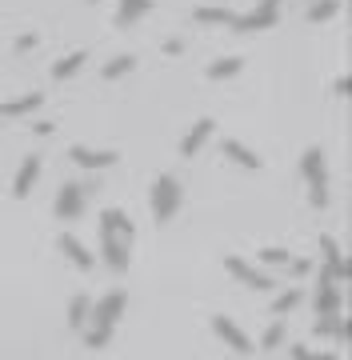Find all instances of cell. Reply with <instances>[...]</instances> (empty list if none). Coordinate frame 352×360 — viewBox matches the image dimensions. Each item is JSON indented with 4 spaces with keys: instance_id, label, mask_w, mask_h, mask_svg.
Segmentation results:
<instances>
[{
    "instance_id": "1",
    "label": "cell",
    "mask_w": 352,
    "mask_h": 360,
    "mask_svg": "<svg viewBox=\"0 0 352 360\" xmlns=\"http://www.w3.org/2000/svg\"><path fill=\"white\" fill-rule=\"evenodd\" d=\"M300 172H304V180H308V200H313L316 208L328 205V160L320 148H308V153L300 156Z\"/></svg>"
},
{
    "instance_id": "2",
    "label": "cell",
    "mask_w": 352,
    "mask_h": 360,
    "mask_svg": "<svg viewBox=\"0 0 352 360\" xmlns=\"http://www.w3.org/2000/svg\"><path fill=\"white\" fill-rule=\"evenodd\" d=\"M181 200H184V188L172 176H157V180H152V196H148V205H152L157 224H169V220L181 212Z\"/></svg>"
},
{
    "instance_id": "3",
    "label": "cell",
    "mask_w": 352,
    "mask_h": 360,
    "mask_svg": "<svg viewBox=\"0 0 352 360\" xmlns=\"http://www.w3.org/2000/svg\"><path fill=\"white\" fill-rule=\"evenodd\" d=\"M100 257H105V264L112 272H124L129 269V257H132V248L112 232V224H108L105 217H100Z\"/></svg>"
},
{
    "instance_id": "4",
    "label": "cell",
    "mask_w": 352,
    "mask_h": 360,
    "mask_svg": "<svg viewBox=\"0 0 352 360\" xmlns=\"http://www.w3.org/2000/svg\"><path fill=\"white\" fill-rule=\"evenodd\" d=\"M280 20V0H261L248 16H236L233 28L236 32H261V28H273Z\"/></svg>"
},
{
    "instance_id": "5",
    "label": "cell",
    "mask_w": 352,
    "mask_h": 360,
    "mask_svg": "<svg viewBox=\"0 0 352 360\" xmlns=\"http://www.w3.org/2000/svg\"><path fill=\"white\" fill-rule=\"evenodd\" d=\"M89 205V193H84V184H60V193H56V220H80Z\"/></svg>"
},
{
    "instance_id": "6",
    "label": "cell",
    "mask_w": 352,
    "mask_h": 360,
    "mask_svg": "<svg viewBox=\"0 0 352 360\" xmlns=\"http://www.w3.org/2000/svg\"><path fill=\"white\" fill-rule=\"evenodd\" d=\"M224 269L233 272L236 281L240 284H248V288H256V292H268V288H273V276H268V272H261V269H252V264H248V260H240V257H224Z\"/></svg>"
},
{
    "instance_id": "7",
    "label": "cell",
    "mask_w": 352,
    "mask_h": 360,
    "mask_svg": "<svg viewBox=\"0 0 352 360\" xmlns=\"http://www.w3.org/2000/svg\"><path fill=\"white\" fill-rule=\"evenodd\" d=\"M313 304H316V312H340V309H344V292H340V284L332 281V272H328V269H320Z\"/></svg>"
},
{
    "instance_id": "8",
    "label": "cell",
    "mask_w": 352,
    "mask_h": 360,
    "mask_svg": "<svg viewBox=\"0 0 352 360\" xmlns=\"http://www.w3.org/2000/svg\"><path fill=\"white\" fill-rule=\"evenodd\" d=\"M212 333L221 336V340L233 348V352H252V340L245 336V328H240L233 316H212Z\"/></svg>"
},
{
    "instance_id": "9",
    "label": "cell",
    "mask_w": 352,
    "mask_h": 360,
    "mask_svg": "<svg viewBox=\"0 0 352 360\" xmlns=\"http://www.w3.org/2000/svg\"><path fill=\"white\" fill-rule=\"evenodd\" d=\"M68 156H72L80 168H89V172H100V168H108V165H117V160H120V156L108 153V148H84V144H72Z\"/></svg>"
},
{
    "instance_id": "10",
    "label": "cell",
    "mask_w": 352,
    "mask_h": 360,
    "mask_svg": "<svg viewBox=\"0 0 352 360\" xmlns=\"http://www.w3.org/2000/svg\"><path fill=\"white\" fill-rule=\"evenodd\" d=\"M320 252H325V269L332 272V281L337 284H344L348 281V260H344V252H340V245L332 240V236H320Z\"/></svg>"
},
{
    "instance_id": "11",
    "label": "cell",
    "mask_w": 352,
    "mask_h": 360,
    "mask_svg": "<svg viewBox=\"0 0 352 360\" xmlns=\"http://www.w3.org/2000/svg\"><path fill=\"white\" fill-rule=\"evenodd\" d=\"M212 129H216V120H209V116H204V120H196V124H193V132H188V136L181 141V156H188V160H193V156L200 153L204 144H209Z\"/></svg>"
},
{
    "instance_id": "12",
    "label": "cell",
    "mask_w": 352,
    "mask_h": 360,
    "mask_svg": "<svg viewBox=\"0 0 352 360\" xmlns=\"http://www.w3.org/2000/svg\"><path fill=\"white\" fill-rule=\"evenodd\" d=\"M56 245H60V252H65V257L72 260V264H77L80 272H89L92 264H96V257H92V252H89L84 245H80L72 232H60V240H56Z\"/></svg>"
},
{
    "instance_id": "13",
    "label": "cell",
    "mask_w": 352,
    "mask_h": 360,
    "mask_svg": "<svg viewBox=\"0 0 352 360\" xmlns=\"http://www.w3.org/2000/svg\"><path fill=\"white\" fill-rule=\"evenodd\" d=\"M313 333L316 336H332V340H348V321H344L340 312H316Z\"/></svg>"
},
{
    "instance_id": "14",
    "label": "cell",
    "mask_w": 352,
    "mask_h": 360,
    "mask_svg": "<svg viewBox=\"0 0 352 360\" xmlns=\"http://www.w3.org/2000/svg\"><path fill=\"white\" fill-rule=\"evenodd\" d=\"M37 176H40V156L32 153V156H25V165H20V172H16V180H13V196H20V200H25V196L32 193Z\"/></svg>"
},
{
    "instance_id": "15",
    "label": "cell",
    "mask_w": 352,
    "mask_h": 360,
    "mask_svg": "<svg viewBox=\"0 0 352 360\" xmlns=\"http://www.w3.org/2000/svg\"><path fill=\"white\" fill-rule=\"evenodd\" d=\"M152 13V0H120V8H117V28H129L136 25L141 16Z\"/></svg>"
},
{
    "instance_id": "16",
    "label": "cell",
    "mask_w": 352,
    "mask_h": 360,
    "mask_svg": "<svg viewBox=\"0 0 352 360\" xmlns=\"http://www.w3.org/2000/svg\"><path fill=\"white\" fill-rule=\"evenodd\" d=\"M100 217H105L108 224H112V232H117L120 240H124V245L132 248V240H136V224H132V220L124 217V212H120V208H105V212H100Z\"/></svg>"
},
{
    "instance_id": "17",
    "label": "cell",
    "mask_w": 352,
    "mask_h": 360,
    "mask_svg": "<svg viewBox=\"0 0 352 360\" xmlns=\"http://www.w3.org/2000/svg\"><path fill=\"white\" fill-rule=\"evenodd\" d=\"M44 104V92H25L20 101H4L0 104V116H28L32 108H40Z\"/></svg>"
},
{
    "instance_id": "18",
    "label": "cell",
    "mask_w": 352,
    "mask_h": 360,
    "mask_svg": "<svg viewBox=\"0 0 352 360\" xmlns=\"http://www.w3.org/2000/svg\"><path fill=\"white\" fill-rule=\"evenodd\" d=\"M221 153L228 156V160H236L240 168H261V156L252 153V148H245L240 141H224V144H221Z\"/></svg>"
},
{
    "instance_id": "19",
    "label": "cell",
    "mask_w": 352,
    "mask_h": 360,
    "mask_svg": "<svg viewBox=\"0 0 352 360\" xmlns=\"http://www.w3.org/2000/svg\"><path fill=\"white\" fill-rule=\"evenodd\" d=\"M89 312H92V300L84 292L80 296H72V304H68V328H84V324H89Z\"/></svg>"
},
{
    "instance_id": "20",
    "label": "cell",
    "mask_w": 352,
    "mask_h": 360,
    "mask_svg": "<svg viewBox=\"0 0 352 360\" xmlns=\"http://www.w3.org/2000/svg\"><path fill=\"white\" fill-rule=\"evenodd\" d=\"M84 60H89V52H84V49H80V52H68L65 60H56V65H53V77H56V80H68L72 72H80V68H84Z\"/></svg>"
},
{
    "instance_id": "21",
    "label": "cell",
    "mask_w": 352,
    "mask_h": 360,
    "mask_svg": "<svg viewBox=\"0 0 352 360\" xmlns=\"http://www.w3.org/2000/svg\"><path fill=\"white\" fill-rule=\"evenodd\" d=\"M240 68H245V60H240V56H224V60L209 65V77H212V80H228V77H236Z\"/></svg>"
},
{
    "instance_id": "22",
    "label": "cell",
    "mask_w": 352,
    "mask_h": 360,
    "mask_svg": "<svg viewBox=\"0 0 352 360\" xmlns=\"http://www.w3.org/2000/svg\"><path fill=\"white\" fill-rule=\"evenodd\" d=\"M337 13H340V0H316V4H308V20H313V25H325V20H332Z\"/></svg>"
},
{
    "instance_id": "23",
    "label": "cell",
    "mask_w": 352,
    "mask_h": 360,
    "mask_svg": "<svg viewBox=\"0 0 352 360\" xmlns=\"http://www.w3.org/2000/svg\"><path fill=\"white\" fill-rule=\"evenodd\" d=\"M236 13H228V8H196V25H228L233 28Z\"/></svg>"
},
{
    "instance_id": "24",
    "label": "cell",
    "mask_w": 352,
    "mask_h": 360,
    "mask_svg": "<svg viewBox=\"0 0 352 360\" xmlns=\"http://www.w3.org/2000/svg\"><path fill=\"white\" fill-rule=\"evenodd\" d=\"M300 300H304V292H300V288H285V292L273 300V312H276V316H280V312H292Z\"/></svg>"
},
{
    "instance_id": "25",
    "label": "cell",
    "mask_w": 352,
    "mask_h": 360,
    "mask_svg": "<svg viewBox=\"0 0 352 360\" xmlns=\"http://www.w3.org/2000/svg\"><path fill=\"white\" fill-rule=\"evenodd\" d=\"M132 68H136V56H117V60L105 65V80H117V77H124V72H132Z\"/></svg>"
},
{
    "instance_id": "26",
    "label": "cell",
    "mask_w": 352,
    "mask_h": 360,
    "mask_svg": "<svg viewBox=\"0 0 352 360\" xmlns=\"http://www.w3.org/2000/svg\"><path fill=\"white\" fill-rule=\"evenodd\" d=\"M256 257H261V264H268V269H288V260H292L285 248H261Z\"/></svg>"
},
{
    "instance_id": "27",
    "label": "cell",
    "mask_w": 352,
    "mask_h": 360,
    "mask_svg": "<svg viewBox=\"0 0 352 360\" xmlns=\"http://www.w3.org/2000/svg\"><path fill=\"white\" fill-rule=\"evenodd\" d=\"M288 352H292V360H340L337 352H313V348H304V345H292Z\"/></svg>"
},
{
    "instance_id": "28",
    "label": "cell",
    "mask_w": 352,
    "mask_h": 360,
    "mask_svg": "<svg viewBox=\"0 0 352 360\" xmlns=\"http://www.w3.org/2000/svg\"><path fill=\"white\" fill-rule=\"evenodd\" d=\"M285 345V324L276 321L273 328H268V333H264V340H261V348H280Z\"/></svg>"
},
{
    "instance_id": "29",
    "label": "cell",
    "mask_w": 352,
    "mask_h": 360,
    "mask_svg": "<svg viewBox=\"0 0 352 360\" xmlns=\"http://www.w3.org/2000/svg\"><path fill=\"white\" fill-rule=\"evenodd\" d=\"M288 269H292V276H308V272H313V260H288Z\"/></svg>"
},
{
    "instance_id": "30",
    "label": "cell",
    "mask_w": 352,
    "mask_h": 360,
    "mask_svg": "<svg viewBox=\"0 0 352 360\" xmlns=\"http://www.w3.org/2000/svg\"><path fill=\"white\" fill-rule=\"evenodd\" d=\"M32 129H37L40 136H53V129H56V124H53V120H37V124H32Z\"/></svg>"
},
{
    "instance_id": "31",
    "label": "cell",
    "mask_w": 352,
    "mask_h": 360,
    "mask_svg": "<svg viewBox=\"0 0 352 360\" xmlns=\"http://www.w3.org/2000/svg\"><path fill=\"white\" fill-rule=\"evenodd\" d=\"M32 44H37V37H20V40H16V52H28Z\"/></svg>"
},
{
    "instance_id": "32",
    "label": "cell",
    "mask_w": 352,
    "mask_h": 360,
    "mask_svg": "<svg viewBox=\"0 0 352 360\" xmlns=\"http://www.w3.org/2000/svg\"><path fill=\"white\" fill-rule=\"evenodd\" d=\"M348 89H352V80L340 77V80H337V96H348Z\"/></svg>"
},
{
    "instance_id": "33",
    "label": "cell",
    "mask_w": 352,
    "mask_h": 360,
    "mask_svg": "<svg viewBox=\"0 0 352 360\" xmlns=\"http://www.w3.org/2000/svg\"><path fill=\"white\" fill-rule=\"evenodd\" d=\"M89 4H100V0H89Z\"/></svg>"
}]
</instances>
